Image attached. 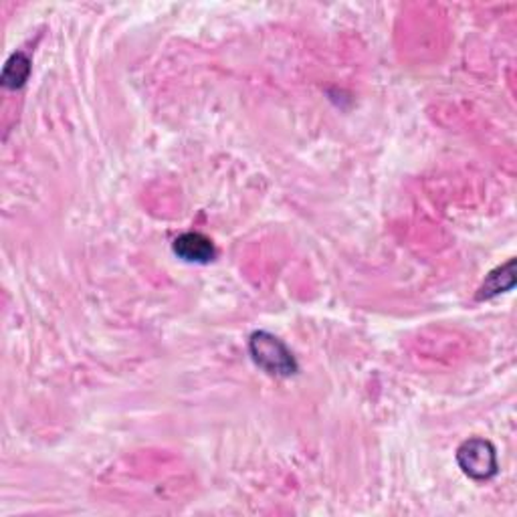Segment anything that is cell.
Segmentation results:
<instances>
[{
  "instance_id": "obj_1",
  "label": "cell",
  "mask_w": 517,
  "mask_h": 517,
  "mask_svg": "<svg viewBox=\"0 0 517 517\" xmlns=\"http://www.w3.org/2000/svg\"><path fill=\"white\" fill-rule=\"evenodd\" d=\"M249 352L258 368L271 376L287 378L298 372V362L287 346L269 332H255L249 340Z\"/></svg>"
},
{
  "instance_id": "obj_5",
  "label": "cell",
  "mask_w": 517,
  "mask_h": 517,
  "mask_svg": "<svg viewBox=\"0 0 517 517\" xmlns=\"http://www.w3.org/2000/svg\"><path fill=\"white\" fill-rule=\"evenodd\" d=\"M29 73H30V61L25 55V53H14V55L9 57L6 61L4 70H3V86L6 89H19L25 86V81L29 79Z\"/></svg>"
},
{
  "instance_id": "obj_2",
  "label": "cell",
  "mask_w": 517,
  "mask_h": 517,
  "mask_svg": "<svg viewBox=\"0 0 517 517\" xmlns=\"http://www.w3.org/2000/svg\"><path fill=\"white\" fill-rule=\"evenodd\" d=\"M457 461L463 473L471 479L483 481L497 473V455L496 448L485 439H469L459 447Z\"/></svg>"
},
{
  "instance_id": "obj_4",
  "label": "cell",
  "mask_w": 517,
  "mask_h": 517,
  "mask_svg": "<svg viewBox=\"0 0 517 517\" xmlns=\"http://www.w3.org/2000/svg\"><path fill=\"white\" fill-rule=\"evenodd\" d=\"M513 261H507L504 267H499L497 271H493L491 275L485 279L483 287L479 289V300H491L493 295L504 293L507 289H512L515 283V273H513Z\"/></svg>"
},
{
  "instance_id": "obj_3",
  "label": "cell",
  "mask_w": 517,
  "mask_h": 517,
  "mask_svg": "<svg viewBox=\"0 0 517 517\" xmlns=\"http://www.w3.org/2000/svg\"><path fill=\"white\" fill-rule=\"evenodd\" d=\"M174 253L188 263H209L215 257V247L201 233H185L174 241Z\"/></svg>"
}]
</instances>
